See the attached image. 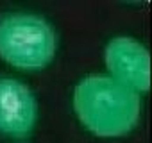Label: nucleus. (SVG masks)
Listing matches in <instances>:
<instances>
[{
  "label": "nucleus",
  "mask_w": 152,
  "mask_h": 143,
  "mask_svg": "<svg viewBox=\"0 0 152 143\" xmlns=\"http://www.w3.org/2000/svg\"><path fill=\"white\" fill-rule=\"evenodd\" d=\"M73 109L81 123L102 138L131 132L141 113L140 95L109 75H88L73 90Z\"/></svg>",
  "instance_id": "nucleus-1"
},
{
  "label": "nucleus",
  "mask_w": 152,
  "mask_h": 143,
  "mask_svg": "<svg viewBox=\"0 0 152 143\" xmlns=\"http://www.w3.org/2000/svg\"><path fill=\"white\" fill-rule=\"evenodd\" d=\"M52 25L31 13H13L0 20V57L20 70H41L56 55Z\"/></svg>",
  "instance_id": "nucleus-2"
},
{
  "label": "nucleus",
  "mask_w": 152,
  "mask_h": 143,
  "mask_svg": "<svg viewBox=\"0 0 152 143\" xmlns=\"http://www.w3.org/2000/svg\"><path fill=\"white\" fill-rule=\"evenodd\" d=\"M109 77L125 88L140 93L150 86V55L143 43L134 38L118 36L109 39L104 52Z\"/></svg>",
  "instance_id": "nucleus-3"
},
{
  "label": "nucleus",
  "mask_w": 152,
  "mask_h": 143,
  "mask_svg": "<svg viewBox=\"0 0 152 143\" xmlns=\"http://www.w3.org/2000/svg\"><path fill=\"white\" fill-rule=\"evenodd\" d=\"M38 122V102L27 84L0 77V134L25 138Z\"/></svg>",
  "instance_id": "nucleus-4"
}]
</instances>
